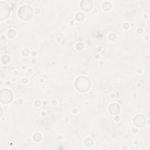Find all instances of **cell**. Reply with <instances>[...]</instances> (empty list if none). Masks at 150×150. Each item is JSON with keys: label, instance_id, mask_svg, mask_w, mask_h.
Listing matches in <instances>:
<instances>
[{"label": "cell", "instance_id": "1", "mask_svg": "<svg viewBox=\"0 0 150 150\" xmlns=\"http://www.w3.org/2000/svg\"><path fill=\"white\" fill-rule=\"evenodd\" d=\"M26 13V15L28 16V19H29L32 16V9L28 6H22L19 11H18V13H19V15H21V14H23V13Z\"/></svg>", "mask_w": 150, "mask_h": 150}]
</instances>
